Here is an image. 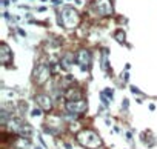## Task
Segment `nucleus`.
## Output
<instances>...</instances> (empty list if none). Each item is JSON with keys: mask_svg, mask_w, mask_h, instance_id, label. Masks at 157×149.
<instances>
[{"mask_svg": "<svg viewBox=\"0 0 157 149\" xmlns=\"http://www.w3.org/2000/svg\"><path fill=\"white\" fill-rule=\"evenodd\" d=\"M65 99L69 102V100H80L82 99V91L78 88H68L66 92H65Z\"/></svg>", "mask_w": 157, "mask_h": 149, "instance_id": "obj_10", "label": "nucleus"}, {"mask_svg": "<svg viewBox=\"0 0 157 149\" xmlns=\"http://www.w3.org/2000/svg\"><path fill=\"white\" fill-rule=\"evenodd\" d=\"M36 103H37L39 108H42L43 111H51V109H52V100H51L49 95H45V94L36 95Z\"/></svg>", "mask_w": 157, "mask_h": 149, "instance_id": "obj_8", "label": "nucleus"}, {"mask_svg": "<svg viewBox=\"0 0 157 149\" xmlns=\"http://www.w3.org/2000/svg\"><path fill=\"white\" fill-rule=\"evenodd\" d=\"M36 149H40V147H36Z\"/></svg>", "mask_w": 157, "mask_h": 149, "instance_id": "obj_22", "label": "nucleus"}, {"mask_svg": "<svg viewBox=\"0 0 157 149\" xmlns=\"http://www.w3.org/2000/svg\"><path fill=\"white\" fill-rule=\"evenodd\" d=\"M108 65H109V63H108V49H103V51H102V69H103L105 72L109 69Z\"/></svg>", "mask_w": 157, "mask_h": 149, "instance_id": "obj_12", "label": "nucleus"}, {"mask_svg": "<svg viewBox=\"0 0 157 149\" xmlns=\"http://www.w3.org/2000/svg\"><path fill=\"white\" fill-rule=\"evenodd\" d=\"M2 5H3V6H8L10 2H8V0H2Z\"/></svg>", "mask_w": 157, "mask_h": 149, "instance_id": "obj_21", "label": "nucleus"}, {"mask_svg": "<svg viewBox=\"0 0 157 149\" xmlns=\"http://www.w3.org/2000/svg\"><path fill=\"white\" fill-rule=\"evenodd\" d=\"M77 141L80 143L83 147L88 149H97L102 146V140L97 135V132H94L93 129H83L77 134Z\"/></svg>", "mask_w": 157, "mask_h": 149, "instance_id": "obj_1", "label": "nucleus"}, {"mask_svg": "<svg viewBox=\"0 0 157 149\" xmlns=\"http://www.w3.org/2000/svg\"><path fill=\"white\" fill-rule=\"evenodd\" d=\"M122 106H123V108H125V109H126V108H128V100H126V99H125V100H123V103H122Z\"/></svg>", "mask_w": 157, "mask_h": 149, "instance_id": "obj_19", "label": "nucleus"}, {"mask_svg": "<svg viewBox=\"0 0 157 149\" xmlns=\"http://www.w3.org/2000/svg\"><path fill=\"white\" fill-rule=\"evenodd\" d=\"M22 137H26V138H29L31 137V134H33V128L29 126V125H26V123H23V126H22V129H20V132H19Z\"/></svg>", "mask_w": 157, "mask_h": 149, "instance_id": "obj_11", "label": "nucleus"}, {"mask_svg": "<svg viewBox=\"0 0 157 149\" xmlns=\"http://www.w3.org/2000/svg\"><path fill=\"white\" fill-rule=\"evenodd\" d=\"M74 60H75V55L74 52H65L60 58V68L63 69H69L72 65H74Z\"/></svg>", "mask_w": 157, "mask_h": 149, "instance_id": "obj_9", "label": "nucleus"}, {"mask_svg": "<svg viewBox=\"0 0 157 149\" xmlns=\"http://www.w3.org/2000/svg\"><path fill=\"white\" fill-rule=\"evenodd\" d=\"M94 6H96L97 14H100L103 17H108L113 14V2L111 0H97L94 3Z\"/></svg>", "mask_w": 157, "mask_h": 149, "instance_id": "obj_6", "label": "nucleus"}, {"mask_svg": "<svg viewBox=\"0 0 157 149\" xmlns=\"http://www.w3.org/2000/svg\"><path fill=\"white\" fill-rule=\"evenodd\" d=\"M103 92L106 94V97H109V99L113 100V97H114V89H113V88H106Z\"/></svg>", "mask_w": 157, "mask_h": 149, "instance_id": "obj_15", "label": "nucleus"}, {"mask_svg": "<svg viewBox=\"0 0 157 149\" xmlns=\"http://www.w3.org/2000/svg\"><path fill=\"white\" fill-rule=\"evenodd\" d=\"M114 39H116L119 43H123V42H125V32H123V29H117V31L114 32Z\"/></svg>", "mask_w": 157, "mask_h": 149, "instance_id": "obj_13", "label": "nucleus"}, {"mask_svg": "<svg viewBox=\"0 0 157 149\" xmlns=\"http://www.w3.org/2000/svg\"><path fill=\"white\" fill-rule=\"evenodd\" d=\"M75 61L83 71H86L90 68V65H91V52L88 49H83V48L78 49L75 52Z\"/></svg>", "mask_w": 157, "mask_h": 149, "instance_id": "obj_5", "label": "nucleus"}, {"mask_svg": "<svg viewBox=\"0 0 157 149\" xmlns=\"http://www.w3.org/2000/svg\"><path fill=\"white\" fill-rule=\"evenodd\" d=\"M68 2H69V0H68Z\"/></svg>", "mask_w": 157, "mask_h": 149, "instance_id": "obj_23", "label": "nucleus"}, {"mask_svg": "<svg viewBox=\"0 0 157 149\" xmlns=\"http://www.w3.org/2000/svg\"><path fill=\"white\" fill-rule=\"evenodd\" d=\"M42 108H36V109H33V112H31V115L33 117H39V115H42Z\"/></svg>", "mask_w": 157, "mask_h": 149, "instance_id": "obj_16", "label": "nucleus"}, {"mask_svg": "<svg viewBox=\"0 0 157 149\" xmlns=\"http://www.w3.org/2000/svg\"><path fill=\"white\" fill-rule=\"evenodd\" d=\"M49 77H51V66L40 65V66H37V69L34 71V82H36L37 85H43Z\"/></svg>", "mask_w": 157, "mask_h": 149, "instance_id": "obj_4", "label": "nucleus"}, {"mask_svg": "<svg viewBox=\"0 0 157 149\" xmlns=\"http://www.w3.org/2000/svg\"><path fill=\"white\" fill-rule=\"evenodd\" d=\"M60 17H62V22H63V26L65 28H75L78 25V22H80V16H78V13L71 8V6H65L60 13Z\"/></svg>", "mask_w": 157, "mask_h": 149, "instance_id": "obj_2", "label": "nucleus"}, {"mask_svg": "<svg viewBox=\"0 0 157 149\" xmlns=\"http://www.w3.org/2000/svg\"><path fill=\"white\" fill-rule=\"evenodd\" d=\"M11 60H13V52H11L10 46L5 42H2V45H0V63L8 65V63H11Z\"/></svg>", "mask_w": 157, "mask_h": 149, "instance_id": "obj_7", "label": "nucleus"}, {"mask_svg": "<svg viewBox=\"0 0 157 149\" xmlns=\"http://www.w3.org/2000/svg\"><path fill=\"white\" fill-rule=\"evenodd\" d=\"M131 92H132V94H140V91H139L136 86H131Z\"/></svg>", "mask_w": 157, "mask_h": 149, "instance_id": "obj_18", "label": "nucleus"}, {"mask_svg": "<svg viewBox=\"0 0 157 149\" xmlns=\"http://www.w3.org/2000/svg\"><path fill=\"white\" fill-rule=\"evenodd\" d=\"M100 99H102V103H103L105 106H108V105H109V100H111V99H109V97H106V94H105V92H100Z\"/></svg>", "mask_w": 157, "mask_h": 149, "instance_id": "obj_14", "label": "nucleus"}, {"mask_svg": "<svg viewBox=\"0 0 157 149\" xmlns=\"http://www.w3.org/2000/svg\"><path fill=\"white\" fill-rule=\"evenodd\" d=\"M65 108H66L68 114H77L78 115V114H83L88 109V103L83 99H80V100H69V102H66Z\"/></svg>", "mask_w": 157, "mask_h": 149, "instance_id": "obj_3", "label": "nucleus"}, {"mask_svg": "<svg viewBox=\"0 0 157 149\" xmlns=\"http://www.w3.org/2000/svg\"><path fill=\"white\" fill-rule=\"evenodd\" d=\"M19 34H20V35H23V37H26V32H25L23 29H19Z\"/></svg>", "mask_w": 157, "mask_h": 149, "instance_id": "obj_20", "label": "nucleus"}, {"mask_svg": "<svg viewBox=\"0 0 157 149\" xmlns=\"http://www.w3.org/2000/svg\"><path fill=\"white\" fill-rule=\"evenodd\" d=\"M19 108H20V111H22V112H26V109H28V103L20 102V103H19Z\"/></svg>", "mask_w": 157, "mask_h": 149, "instance_id": "obj_17", "label": "nucleus"}]
</instances>
